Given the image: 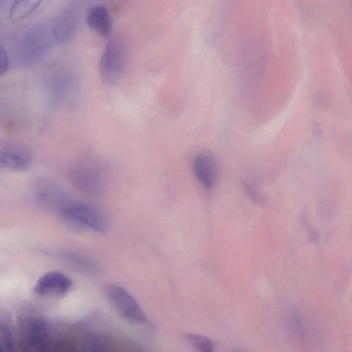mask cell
<instances>
[{
    "label": "cell",
    "mask_w": 352,
    "mask_h": 352,
    "mask_svg": "<svg viewBox=\"0 0 352 352\" xmlns=\"http://www.w3.org/2000/svg\"><path fill=\"white\" fill-rule=\"evenodd\" d=\"M69 178L73 186L81 193L98 196L105 190L107 174L102 162L95 156H87L71 168Z\"/></svg>",
    "instance_id": "7a4b0ae2"
},
{
    "label": "cell",
    "mask_w": 352,
    "mask_h": 352,
    "mask_svg": "<svg viewBox=\"0 0 352 352\" xmlns=\"http://www.w3.org/2000/svg\"><path fill=\"white\" fill-rule=\"evenodd\" d=\"M58 213L67 224L73 227L103 232L109 226L105 213L89 203L72 199Z\"/></svg>",
    "instance_id": "3957f363"
},
{
    "label": "cell",
    "mask_w": 352,
    "mask_h": 352,
    "mask_svg": "<svg viewBox=\"0 0 352 352\" xmlns=\"http://www.w3.org/2000/svg\"><path fill=\"white\" fill-rule=\"evenodd\" d=\"M10 60L6 50L0 45V76L8 69Z\"/></svg>",
    "instance_id": "e0dca14e"
},
{
    "label": "cell",
    "mask_w": 352,
    "mask_h": 352,
    "mask_svg": "<svg viewBox=\"0 0 352 352\" xmlns=\"http://www.w3.org/2000/svg\"><path fill=\"white\" fill-rule=\"evenodd\" d=\"M32 163V153L24 143L11 139H0V170L23 171Z\"/></svg>",
    "instance_id": "8992f818"
},
{
    "label": "cell",
    "mask_w": 352,
    "mask_h": 352,
    "mask_svg": "<svg viewBox=\"0 0 352 352\" xmlns=\"http://www.w3.org/2000/svg\"><path fill=\"white\" fill-rule=\"evenodd\" d=\"M194 174L199 182L206 188H211L217 177V165L213 155L209 151L197 153L193 160Z\"/></svg>",
    "instance_id": "30bf717a"
},
{
    "label": "cell",
    "mask_w": 352,
    "mask_h": 352,
    "mask_svg": "<svg viewBox=\"0 0 352 352\" xmlns=\"http://www.w3.org/2000/svg\"><path fill=\"white\" fill-rule=\"evenodd\" d=\"M112 340L107 334L93 331L85 334L81 340V348L85 352H106L112 348Z\"/></svg>",
    "instance_id": "7c38bea8"
},
{
    "label": "cell",
    "mask_w": 352,
    "mask_h": 352,
    "mask_svg": "<svg viewBox=\"0 0 352 352\" xmlns=\"http://www.w3.org/2000/svg\"><path fill=\"white\" fill-rule=\"evenodd\" d=\"M76 24V15L67 11L32 28L19 43L17 56L20 61L32 63L64 43L74 33Z\"/></svg>",
    "instance_id": "6da1fadb"
},
{
    "label": "cell",
    "mask_w": 352,
    "mask_h": 352,
    "mask_svg": "<svg viewBox=\"0 0 352 352\" xmlns=\"http://www.w3.org/2000/svg\"><path fill=\"white\" fill-rule=\"evenodd\" d=\"M14 350V339L9 326L0 322V352H11Z\"/></svg>",
    "instance_id": "9a60e30c"
},
{
    "label": "cell",
    "mask_w": 352,
    "mask_h": 352,
    "mask_svg": "<svg viewBox=\"0 0 352 352\" xmlns=\"http://www.w3.org/2000/svg\"><path fill=\"white\" fill-rule=\"evenodd\" d=\"M294 325L298 336L302 337L304 336L303 324L301 320L297 316H295L294 318Z\"/></svg>",
    "instance_id": "d6986e66"
},
{
    "label": "cell",
    "mask_w": 352,
    "mask_h": 352,
    "mask_svg": "<svg viewBox=\"0 0 352 352\" xmlns=\"http://www.w3.org/2000/svg\"><path fill=\"white\" fill-rule=\"evenodd\" d=\"M72 286V280L58 272L43 274L34 285V292L43 296H60L67 294Z\"/></svg>",
    "instance_id": "ba28073f"
},
{
    "label": "cell",
    "mask_w": 352,
    "mask_h": 352,
    "mask_svg": "<svg viewBox=\"0 0 352 352\" xmlns=\"http://www.w3.org/2000/svg\"><path fill=\"white\" fill-rule=\"evenodd\" d=\"M126 60V49L124 43L118 38L109 41L99 63V72L102 82L109 85L116 84L122 76Z\"/></svg>",
    "instance_id": "5b68a950"
},
{
    "label": "cell",
    "mask_w": 352,
    "mask_h": 352,
    "mask_svg": "<svg viewBox=\"0 0 352 352\" xmlns=\"http://www.w3.org/2000/svg\"><path fill=\"white\" fill-rule=\"evenodd\" d=\"M44 0H14L9 10V20L16 23L31 15Z\"/></svg>",
    "instance_id": "4fadbf2b"
},
{
    "label": "cell",
    "mask_w": 352,
    "mask_h": 352,
    "mask_svg": "<svg viewBox=\"0 0 352 352\" xmlns=\"http://www.w3.org/2000/svg\"><path fill=\"white\" fill-rule=\"evenodd\" d=\"M66 259L89 274H97L99 270L98 265L92 260L79 254L68 253L66 255Z\"/></svg>",
    "instance_id": "5bb4252c"
},
{
    "label": "cell",
    "mask_w": 352,
    "mask_h": 352,
    "mask_svg": "<svg viewBox=\"0 0 352 352\" xmlns=\"http://www.w3.org/2000/svg\"><path fill=\"white\" fill-rule=\"evenodd\" d=\"M244 186L245 190L252 199L258 201H261V195L259 192H258L257 188L254 185V184L251 182H246Z\"/></svg>",
    "instance_id": "ac0fdd59"
},
{
    "label": "cell",
    "mask_w": 352,
    "mask_h": 352,
    "mask_svg": "<svg viewBox=\"0 0 352 352\" xmlns=\"http://www.w3.org/2000/svg\"><path fill=\"white\" fill-rule=\"evenodd\" d=\"M105 292L123 318L136 323H143L146 320V315L138 301L124 288L117 285H110L107 287Z\"/></svg>",
    "instance_id": "52a82bcc"
},
{
    "label": "cell",
    "mask_w": 352,
    "mask_h": 352,
    "mask_svg": "<svg viewBox=\"0 0 352 352\" xmlns=\"http://www.w3.org/2000/svg\"><path fill=\"white\" fill-rule=\"evenodd\" d=\"M36 196L41 204L57 212L72 199L60 186L47 180H42L38 183Z\"/></svg>",
    "instance_id": "9c48e42d"
},
{
    "label": "cell",
    "mask_w": 352,
    "mask_h": 352,
    "mask_svg": "<svg viewBox=\"0 0 352 352\" xmlns=\"http://www.w3.org/2000/svg\"><path fill=\"white\" fill-rule=\"evenodd\" d=\"M86 22L91 30L102 36H107L111 32L112 19L103 6L90 8L86 14Z\"/></svg>",
    "instance_id": "8fae6325"
},
{
    "label": "cell",
    "mask_w": 352,
    "mask_h": 352,
    "mask_svg": "<svg viewBox=\"0 0 352 352\" xmlns=\"http://www.w3.org/2000/svg\"><path fill=\"white\" fill-rule=\"evenodd\" d=\"M188 340L197 349L203 352H212L214 351L213 341L204 336L196 333H188Z\"/></svg>",
    "instance_id": "2e32d148"
},
{
    "label": "cell",
    "mask_w": 352,
    "mask_h": 352,
    "mask_svg": "<svg viewBox=\"0 0 352 352\" xmlns=\"http://www.w3.org/2000/svg\"><path fill=\"white\" fill-rule=\"evenodd\" d=\"M19 334L23 349L31 352L55 350L58 341L53 340L47 322L38 316L23 317L19 323Z\"/></svg>",
    "instance_id": "277c9868"
}]
</instances>
